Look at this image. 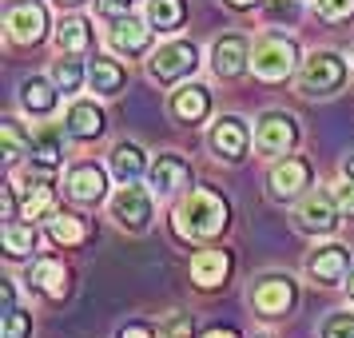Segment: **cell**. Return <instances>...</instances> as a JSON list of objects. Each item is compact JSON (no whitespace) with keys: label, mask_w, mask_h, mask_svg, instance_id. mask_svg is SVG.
<instances>
[{"label":"cell","mask_w":354,"mask_h":338,"mask_svg":"<svg viewBox=\"0 0 354 338\" xmlns=\"http://www.w3.org/2000/svg\"><path fill=\"white\" fill-rule=\"evenodd\" d=\"M104 191H108V179H104V171L96 163H80V167L68 171V195L76 203H100Z\"/></svg>","instance_id":"cell-17"},{"label":"cell","mask_w":354,"mask_h":338,"mask_svg":"<svg viewBox=\"0 0 354 338\" xmlns=\"http://www.w3.org/2000/svg\"><path fill=\"white\" fill-rule=\"evenodd\" d=\"M211 112V96L203 84H183L176 96H171V115L179 124H199Z\"/></svg>","instance_id":"cell-18"},{"label":"cell","mask_w":354,"mask_h":338,"mask_svg":"<svg viewBox=\"0 0 354 338\" xmlns=\"http://www.w3.org/2000/svg\"><path fill=\"white\" fill-rule=\"evenodd\" d=\"M322 338H354V314H330L322 326Z\"/></svg>","instance_id":"cell-35"},{"label":"cell","mask_w":354,"mask_h":338,"mask_svg":"<svg viewBox=\"0 0 354 338\" xmlns=\"http://www.w3.org/2000/svg\"><path fill=\"white\" fill-rule=\"evenodd\" d=\"M88 84H92V92H100V96H115V92L128 84V72H124L120 60L96 56V60L88 64Z\"/></svg>","instance_id":"cell-22"},{"label":"cell","mask_w":354,"mask_h":338,"mask_svg":"<svg viewBox=\"0 0 354 338\" xmlns=\"http://www.w3.org/2000/svg\"><path fill=\"white\" fill-rule=\"evenodd\" d=\"M0 131H4V163L12 167L20 156H28V147H32V135H24V128H20L17 120H4V124H0Z\"/></svg>","instance_id":"cell-30"},{"label":"cell","mask_w":354,"mask_h":338,"mask_svg":"<svg viewBox=\"0 0 354 338\" xmlns=\"http://www.w3.org/2000/svg\"><path fill=\"white\" fill-rule=\"evenodd\" d=\"M100 12H104V17H128L131 12V0H100Z\"/></svg>","instance_id":"cell-37"},{"label":"cell","mask_w":354,"mask_h":338,"mask_svg":"<svg viewBox=\"0 0 354 338\" xmlns=\"http://www.w3.org/2000/svg\"><path fill=\"white\" fill-rule=\"evenodd\" d=\"M56 44H60V52H88L92 48V24L84 17H68L56 28Z\"/></svg>","instance_id":"cell-27"},{"label":"cell","mask_w":354,"mask_h":338,"mask_svg":"<svg viewBox=\"0 0 354 338\" xmlns=\"http://www.w3.org/2000/svg\"><path fill=\"white\" fill-rule=\"evenodd\" d=\"M319 17L322 20H351L354 0H319Z\"/></svg>","instance_id":"cell-34"},{"label":"cell","mask_w":354,"mask_h":338,"mask_svg":"<svg viewBox=\"0 0 354 338\" xmlns=\"http://www.w3.org/2000/svg\"><path fill=\"white\" fill-rule=\"evenodd\" d=\"M160 338H195L192 314H171V319L160 326Z\"/></svg>","instance_id":"cell-33"},{"label":"cell","mask_w":354,"mask_h":338,"mask_svg":"<svg viewBox=\"0 0 354 338\" xmlns=\"http://www.w3.org/2000/svg\"><path fill=\"white\" fill-rule=\"evenodd\" d=\"M144 167H147V160H144V151H140L136 144H115L112 171H115V179H120V183H136V179L144 176Z\"/></svg>","instance_id":"cell-26"},{"label":"cell","mask_w":354,"mask_h":338,"mask_svg":"<svg viewBox=\"0 0 354 338\" xmlns=\"http://www.w3.org/2000/svg\"><path fill=\"white\" fill-rule=\"evenodd\" d=\"M207 338H239V335H235V330H211Z\"/></svg>","instance_id":"cell-41"},{"label":"cell","mask_w":354,"mask_h":338,"mask_svg":"<svg viewBox=\"0 0 354 338\" xmlns=\"http://www.w3.org/2000/svg\"><path fill=\"white\" fill-rule=\"evenodd\" d=\"M211 68H215V76H223V80L243 76V72L251 68V48H247V40H243V36H223V40H215V48H211Z\"/></svg>","instance_id":"cell-11"},{"label":"cell","mask_w":354,"mask_h":338,"mask_svg":"<svg viewBox=\"0 0 354 338\" xmlns=\"http://www.w3.org/2000/svg\"><path fill=\"white\" fill-rule=\"evenodd\" d=\"M28 287L48 294V299H64L68 294V267L60 259H36L28 267Z\"/></svg>","instance_id":"cell-15"},{"label":"cell","mask_w":354,"mask_h":338,"mask_svg":"<svg viewBox=\"0 0 354 338\" xmlns=\"http://www.w3.org/2000/svg\"><path fill=\"white\" fill-rule=\"evenodd\" d=\"M342 219V211H338V199L326 191H310L303 199V207H299V227L310 231V235H330Z\"/></svg>","instance_id":"cell-9"},{"label":"cell","mask_w":354,"mask_h":338,"mask_svg":"<svg viewBox=\"0 0 354 338\" xmlns=\"http://www.w3.org/2000/svg\"><path fill=\"white\" fill-rule=\"evenodd\" d=\"M60 156H64V140H60V131L44 128L40 135H32V147H28L32 171H28V179H48L52 171L60 167Z\"/></svg>","instance_id":"cell-14"},{"label":"cell","mask_w":354,"mask_h":338,"mask_svg":"<svg viewBox=\"0 0 354 338\" xmlns=\"http://www.w3.org/2000/svg\"><path fill=\"white\" fill-rule=\"evenodd\" d=\"M52 84L60 88V92H76L84 84V68L80 60H76V52H68L64 60H56V68H52Z\"/></svg>","instance_id":"cell-31"},{"label":"cell","mask_w":354,"mask_h":338,"mask_svg":"<svg viewBox=\"0 0 354 338\" xmlns=\"http://www.w3.org/2000/svg\"><path fill=\"white\" fill-rule=\"evenodd\" d=\"M251 303H255V310L263 319H283L290 306H295V283H290L287 274H267V279L255 283Z\"/></svg>","instance_id":"cell-6"},{"label":"cell","mask_w":354,"mask_h":338,"mask_svg":"<svg viewBox=\"0 0 354 338\" xmlns=\"http://www.w3.org/2000/svg\"><path fill=\"white\" fill-rule=\"evenodd\" d=\"M310 187V163L299 156H287L271 167V195L274 199H295V195Z\"/></svg>","instance_id":"cell-13"},{"label":"cell","mask_w":354,"mask_h":338,"mask_svg":"<svg viewBox=\"0 0 354 338\" xmlns=\"http://www.w3.org/2000/svg\"><path fill=\"white\" fill-rule=\"evenodd\" d=\"M151 24H140L136 17H120L112 24V48L120 52V56H140V52H147V44H151Z\"/></svg>","instance_id":"cell-16"},{"label":"cell","mask_w":354,"mask_h":338,"mask_svg":"<svg viewBox=\"0 0 354 338\" xmlns=\"http://www.w3.org/2000/svg\"><path fill=\"white\" fill-rule=\"evenodd\" d=\"M335 199H338V211H342V219H354V179L338 187Z\"/></svg>","instance_id":"cell-36"},{"label":"cell","mask_w":354,"mask_h":338,"mask_svg":"<svg viewBox=\"0 0 354 338\" xmlns=\"http://www.w3.org/2000/svg\"><path fill=\"white\" fill-rule=\"evenodd\" d=\"M211 147H215V156H223L227 163H239L247 156V147H251V131L243 124L239 115H223L215 128H211Z\"/></svg>","instance_id":"cell-10"},{"label":"cell","mask_w":354,"mask_h":338,"mask_svg":"<svg viewBox=\"0 0 354 338\" xmlns=\"http://www.w3.org/2000/svg\"><path fill=\"white\" fill-rule=\"evenodd\" d=\"M120 338H160V330H151V326H144V322H131V326L120 330Z\"/></svg>","instance_id":"cell-38"},{"label":"cell","mask_w":354,"mask_h":338,"mask_svg":"<svg viewBox=\"0 0 354 338\" xmlns=\"http://www.w3.org/2000/svg\"><path fill=\"white\" fill-rule=\"evenodd\" d=\"M187 179H192V167L179 160V156H171V151H167V156H160V160L151 163V187H156L160 195L179 191Z\"/></svg>","instance_id":"cell-21"},{"label":"cell","mask_w":354,"mask_h":338,"mask_svg":"<svg viewBox=\"0 0 354 338\" xmlns=\"http://www.w3.org/2000/svg\"><path fill=\"white\" fill-rule=\"evenodd\" d=\"M299 144V124L287 112H267L255 128V147L267 156H287L290 147Z\"/></svg>","instance_id":"cell-5"},{"label":"cell","mask_w":354,"mask_h":338,"mask_svg":"<svg viewBox=\"0 0 354 338\" xmlns=\"http://www.w3.org/2000/svg\"><path fill=\"white\" fill-rule=\"evenodd\" d=\"M4 28L8 36L17 40V44H36L44 28H48V12H44V4H36V0H20L8 8V17H4Z\"/></svg>","instance_id":"cell-8"},{"label":"cell","mask_w":354,"mask_h":338,"mask_svg":"<svg viewBox=\"0 0 354 338\" xmlns=\"http://www.w3.org/2000/svg\"><path fill=\"white\" fill-rule=\"evenodd\" d=\"M60 4H80V0H60Z\"/></svg>","instance_id":"cell-44"},{"label":"cell","mask_w":354,"mask_h":338,"mask_svg":"<svg viewBox=\"0 0 354 338\" xmlns=\"http://www.w3.org/2000/svg\"><path fill=\"white\" fill-rule=\"evenodd\" d=\"M342 167H346V179H354V156H351L346 163H342Z\"/></svg>","instance_id":"cell-42"},{"label":"cell","mask_w":354,"mask_h":338,"mask_svg":"<svg viewBox=\"0 0 354 338\" xmlns=\"http://www.w3.org/2000/svg\"><path fill=\"white\" fill-rule=\"evenodd\" d=\"M227 274H231V255H227V251H203V255L192 259V279L203 290L223 287Z\"/></svg>","instance_id":"cell-20"},{"label":"cell","mask_w":354,"mask_h":338,"mask_svg":"<svg viewBox=\"0 0 354 338\" xmlns=\"http://www.w3.org/2000/svg\"><path fill=\"white\" fill-rule=\"evenodd\" d=\"M0 239H4V251H8L12 259H24V255H32V251H36V227L8 219L4 231H0Z\"/></svg>","instance_id":"cell-28"},{"label":"cell","mask_w":354,"mask_h":338,"mask_svg":"<svg viewBox=\"0 0 354 338\" xmlns=\"http://www.w3.org/2000/svg\"><path fill=\"white\" fill-rule=\"evenodd\" d=\"M24 211H28V219L36 215H52L56 211V195L44 179H28V191H24Z\"/></svg>","instance_id":"cell-29"},{"label":"cell","mask_w":354,"mask_h":338,"mask_svg":"<svg viewBox=\"0 0 354 338\" xmlns=\"http://www.w3.org/2000/svg\"><path fill=\"white\" fill-rule=\"evenodd\" d=\"M112 219L124 231H147V223H151V195L144 187H136V183H124L120 195L112 199Z\"/></svg>","instance_id":"cell-7"},{"label":"cell","mask_w":354,"mask_h":338,"mask_svg":"<svg viewBox=\"0 0 354 338\" xmlns=\"http://www.w3.org/2000/svg\"><path fill=\"white\" fill-rule=\"evenodd\" d=\"M28 335H32V314L8 310V314H4V338H28Z\"/></svg>","instance_id":"cell-32"},{"label":"cell","mask_w":354,"mask_h":338,"mask_svg":"<svg viewBox=\"0 0 354 338\" xmlns=\"http://www.w3.org/2000/svg\"><path fill=\"white\" fill-rule=\"evenodd\" d=\"M227 4H235V8H255V4H263V0H227Z\"/></svg>","instance_id":"cell-40"},{"label":"cell","mask_w":354,"mask_h":338,"mask_svg":"<svg viewBox=\"0 0 354 338\" xmlns=\"http://www.w3.org/2000/svg\"><path fill=\"white\" fill-rule=\"evenodd\" d=\"M64 131L72 140H96L100 131H104V112H100L92 100H76V104L68 108Z\"/></svg>","instance_id":"cell-19"},{"label":"cell","mask_w":354,"mask_h":338,"mask_svg":"<svg viewBox=\"0 0 354 338\" xmlns=\"http://www.w3.org/2000/svg\"><path fill=\"white\" fill-rule=\"evenodd\" d=\"M187 17V0H151L147 4V24L156 32H176Z\"/></svg>","instance_id":"cell-24"},{"label":"cell","mask_w":354,"mask_h":338,"mask_svg":"<svg viewBox=\"0 0 354 338\" xmlns=\"http://www.w3.org/2000/svg\"><path fill=\"white\" fill-rule=\"evenodd\" d=\"M4 219H17V187L12 183H4Z\"/></svg>","instance_id":"cell-39"},{"label":"cell","mask_w":354,"mask_h":338,"mask_svg":"<svg viewBox=\"0 0 354 338\" xmlns=\"http://www.w3.org/2000/svg\"><path fill=\"white\" fill-rule=\"evenodd\" d=\"M342 80H346V60L338 52H315V56H306L303 72H299L303 96H330V92L342 88Z\"/></svg>","instance_id":"cell-3"},{"label":"cell","mask_w":354,"mask_h":338,"mask_svg":"<svg viewBox=\"0 0 354 338\" xmlns=\"http://www.w3.org/2000/svg\"><path fill=\"white\" fill-rule=\"evenodd\" d=\"M227 223H231V207H227L223 195L199 187L192 191L183 203L176 207V231L179 239H215L223 235Z\"/></svg>","instance_id":"cell-1"},{"label":"cell","mask_w":354,"mask_h":338,"mask_svg":"<svg viewBox=\"0 0 354 338\" xmlns=\"http://www.w3.org/2000/svg\"><path fill=\"white\" fill-rule=\"evenodd\" d=\"M20 104H24L32 115H48L52 108H56V88H52L48 80L32 76V80L20 84Z\"/></svg>","instance_id":"cell-25"},{"label":"cell","mask_w":354,"mask_h":338,"mask_svg":"<svg viewBox=\"0 0 354 338\" xmlns=\"http://www.w3.org/2000/svg\"><path fill=\"white\" fill-rule=\"evenodd\" d=\"M48 235L60 243V247H80V243L88 239V219L72 215V211H52L48 215Z\"/></svg>","instance_id":"cell-23"},{"label":"cell","mask_w":354,"mask_h":338,"mask_svg":"<svg viewBox=\"0 0 354 338\" xmlns=\"http://www.w3.org/2000/svg\"><path fill=\"white\" fill-rule=\"evenodd\" d=\"M346 287H351V299H354V267H351V283H346Z\"/></svg>","instance_id":"cell-43"},{"label":"cell","mask_w":354,"mask_h":338,"mask_svg":"<svg viewBox=\"0 0 354 338\" xmlns=\"http://www.w3.org/2000/svg\"><path fill=\"white\" fill-rule=\"evenodd\" d=\"M306 271H310V279H315V283H322V287H335V283H342V279L351 274V255H346V247H338V243L319 247V251L310 255V263H306Z\"/></svg>","instance_id":"cell-12"},{"label":"cell","mask_w":354,"mask_h":338,"mask_svg":"<svg viewBox=\"0 0 354 338\" xmlns=\"http://www.w3.org/2000/svg\"><path fill=\"white\" fill-rule=\"evenodd\" d=\"M295 64H299V48L287 36H263L251 48V68L259 80H287Z\"/></svg>","instance_id":"cell-2"},{"label":"cell","mask_w":354,"mask_h":338,"mask_svg":"<svg viewBox=\"0 0 354 338\" xmlns=\"http://www.w3.org/2000/svg\"><path fill=\"white\" fill-rule=\"evenodd\" d=\"M147 68H151V76L160 84H176V80L192 76L195 68H199V52H195V44H187V40H171V44H163L160 52H151Z\"/></svg>","instance_id":"cell-4"}]
</instances>
